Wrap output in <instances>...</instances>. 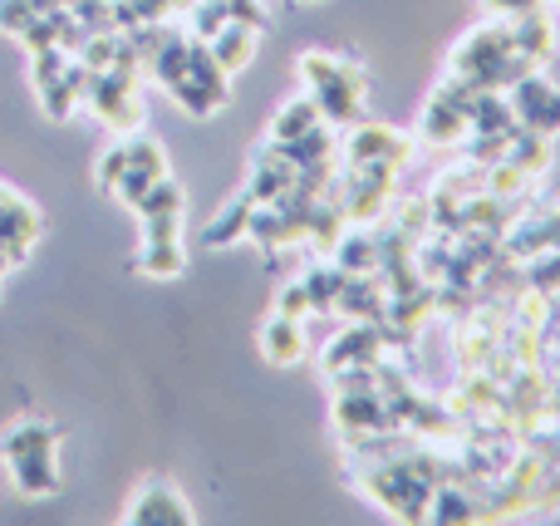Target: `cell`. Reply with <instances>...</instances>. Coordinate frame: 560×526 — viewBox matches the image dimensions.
Wrapping results in <instances>:
<instances>
[{
  "label": "cell",
  "instance_id": "19",
  "mask_svg": "<svg viewBox=\"0 0 560 526\" xmlns=\"http://www.w3.org/2000/svg\"><path fill=\"white\" fill-rule=\"evenodd\" d=\"M124 167H128V143H114L104 157H98V173H94L98 187H104V192H114L118 177H124Z\"/></svg>",
  "mask_w": 560,
  "mask_h": 526
},
{
  "label": "cell",
  "instance_id": "14",
  "mask_svg": "<svg viewBox=\"0 0 560 526\" xmlns=\"http://www.w3.org/2000/svg\"><path fill=\"white\" fill-rule=\"evenodd\" d=\"M133 266L153 281H167V276L183 271V242L177 236H143V252H138Z\"/></svg>",
  "mask_w": 560,
  "mask_h": 526
},
{
  "label": "cell",
  "instance_id": "10",
  "mask_svg": "<svg viewBox=\"0 0 560 526\" xmlns=\"http://www.w3.org/2000/svg\"><path fill=\"white\" fill-rule=\"evenodd\" d=\"M428 522H443V526H467V522H492L487 517V507L472 498V492L457 482V488H447V482H438L433 498H428Z\"/></svg>",
  "mask_w": 560,
  "mask_h": 526
},
{
  "label": "cell",
  "instance_id": "8",
  "mask_svg": "<svg viewBox=\"0 0 560 526\" xmlns=\"http://www.w3.org/2000/svg\"><path fill=\"white\" fill-rule=\"evenodd\" d=\"M35 242H39V212L25 202V197L10 192L5 202H0V256H5V266L25 261Z\"/></svg>",
  "mask_w": 560,
  "mask_h": 526
},
{
  "label": "cell",
  "instance_id": "23",
  "mask_svg": "<svg viewBox=\"0 0 560 526\" xmlns=\"http://www.w3.org/2000/svg\"><path fill=\"white\" fill-rule=\"evenodd\" d=\"M0 276H5V271H0Z\"/></svg>",
  "mask_w": 560,
  "mask_h": 526
},
{
  "label": "cell",
  "instance_id": "3",
  "mask_svg": "<svg viewBox=\"0 0 560 526\" xmlns=\"http://www.w3.org/2000/svg\"><path fill=\"white\" fill-rule=\"evenodd\" d=\"M226 79H232V74L217 65L212 45L192 35V39H187V49H183V65H177L163 84H167V94H173L192 118H207V114H217V108L226 104V94H232V89H226Z\"/></svg>",
  "mask_w": 560,
  "mask_h": 526
},
{
  "label": "cell",
  "instance_id": "5",
  "mask_svg": "<svg viewBox=\"0 0 560 526\" xmlns=\"http://www.w3.org/2000/svg\"><path fill=\"white\" fill-rule=\"evenodd\" d=\"M413 153V138H404L398 128L388 124H364L354 118L345 133V163H388V167H404V157Z\"/></svg>",
  "mask_w": 560,
  "mask_h": 526
},
{
  "label": "cell",
  "instance_id": "6",
  "mask_svg": "<svg viewBox=\"0 0 560 526\" xmlns=\"http://www.w3.org/2000/svg\"><path fill=\"white\" fill-rule=\"evenodd\" d=\"M124 143H128V167H124V177H118L114 197L133 207L158 177H167V153H163V143L148 133H133V138H124Z\"/></svg>",
  "mask_w": 560,
  "mask_h": 526
},
{
  "label": "cell",
  "instance_id": "1",
  "mask_svg": "<svg viewBox=\"0 0 560 526\" xmlns=\"http://www.w3.org/2000/svg\"><path fill=\"white\" fill-rule=\"evenodd\" d=\"M295 69L325 118L354 124V118L364 114V69H359L354 59L329 55V49H305V55L295 59Z\"/></svg>",
  "mask_w": 560,
  "mask_h": 526
},
{
  "label": "cell",
  "instance_id": "7",
  "mask_svg": "<svg viewBox=\"0 0 560 526\" xmlns=\"http://www.w3.org/2000/svg\"><path fill=\"white\" fill-rule=\"evenodd\" d=\"M124 522L128 526H192V507L167 482H143L133 492V502L124 507Z\"/></svg>",
  "mask_w": 560,
  "mask_h": 526
},
{
  "label": "cell",
  "instance_id": "9",
  "mask_svg": "<svg viewBox=\"0 0 560 526\" xmlns=\"http://www.w3.org/2000/svg\"><path fill=\"white\" fill-rule=\"evenodd\" d=\"M256 344H261V354H266V360L285 370V364H295L300 354H305V330H300V320H295V315L276 311L271 320L261 325V335H256Z\"/></svg>",
  "mask_w": 560,
  "mask_h": 526
},
{
  "label": "cell",
  "instance_id": "21",
  "mask_svg": "<svg viewBox=\"0 0 560 526\" xmlns=\"http://www.w3.org/2000/svg\"><path fill=\"white\" fill-rule=\"evenodd\" d=\"M541 0H487V10H497V15H526V10H536Z\"/></svg>",
  "mask_w": 560,
  "mask_h": 526
},
{
  "label": "cell",
  "instance_id": "13",
  "mask_svg": "<svg viewBox=\"0 0 560 526\" xmlns=\"http://www.w3.org/2000/svg\"><path fill=\"white\" fill-rule=\"evenodd\" d=\"M551 39H556V25L541 5L512 20V45H516V55H526L532 65H541V59L551 55Z\"/></svg>",
  "mask_w": 560,
  "mask_h": 526
},
{
  "label": "cell",
  "instance_id": "17",
  "mask_svg": "<svg viewBox=\"0 0 560 526\" xmlns=\"http://www.w3.org/2000/svg\"><path fill=\"white\" fill-rule=\"evenodd\" d=\"M65 0H0V30L5 35H20V30H30L39 15H49V10H59Z\"/></svg>",
  "mask_w": 560,
  "mask_h": 526
},
{
  "label": "cell",
  "instance_id": "4",
  "mask_svg": "<svg viewBox=\"0 0 560 526\" xmlns=\"http://www.w3.org/2000/svg\"><path fill=\"white\" fill-rule=\"evenodd\" d=\"M506 98H512V114H516L522 128L546 133V138L560 133V89L551 84V79H541L532 69V74H522L512 89H506Z\"/></svg>",
  "mask_w": 560,
  "mask_h": 526
},
{
  "label": "cell",
  "instance_id": "15",
  "mask_svg": "<svg viewBox=\"0 0 560 526\" xmlns=\"http://www.w3.org/2000/svg\"><path fill=\"white\" fill-rule=\"evenodd\" d=\"M133 212H138V222H153V217H183V187H177L173 177H158V183L133 202Z\"/></svg>",
  "mask_w": 560,
  "mask_h": 526
},
{
  "label": "cell",
  "instance_id": "18",
  "mask_svg": "<svg viewBox=\"0 0 560 526\" xmlns=\"http://www.w3.org/2000/svg\"><path fill=\"white\" fill-rule=\"evenodd\" d=\"M526 285H532L536 295H556L560 291V246H551V252H541V256L526 261Z\"/></svg>",
  "mask_w": 560,
  "mask_h": 526
},
{
  "label": "cell",
  "instance_id": "22",
  "mask_svg": "<svg viewBox=\"0 0 560 526\" xmlns=\"http://www.w3.org/2000/svg\"><path fill=\"white\" fill-rule=\"evenodd\" d=\"M5 197H10V187H5V183H0V202H5Z\"/></svg>",
  "mask_w": 560,
  "mask_h": 526
},
{
  "label": "cell",
  "instance_id": "12",
  "mask_svg": "<svg viewBox=\"0 0 560 526\" xmlns=\"http://www.w3.org/2000/svg\"><path fill=\"white\" fill-rule=\"evenodd\" d=\"M325 124V114H319V104L310 94H300V98H290L285 108L276 114V124H271V143L280 148H290V143H300L305 133H315V128Z\"/></svg>",
  "mask_w": 560,
  "mask_h": 526
},
{
  "label": "cell",
  "instance_id": "16",
  "mask_svg": "<svg viewBox=\"0 0 560 526\" xmlns=\"http://www.w3.org/2000/svg\"><path fill=\"white\" fill-rule=\"evenodd\" d=\"M252 207H256L252 197H236V202L226 207V212L217 217V222L202 232V242H207V246H232L236 236H246V222H252Z\"/></svg>",
  "mask_w": 560,
  "mask_h": 526
},
{
  "label": "cell",
  "instance_id": "2",
  "mask_svg": "<svg viewBox=\"0 0 560 526\" xmlns=\"http://www.w3.org/2000/svg\"><path fill=\"white\" fill-rule=\"evenodd\" d=\"M55 443L59 433L39 419L10 423L5 439H0V458H5L10 478L25 498H55L59 492V463H55Z\"/></svg>",
  "mask_w": 560,
  "mask_h": 526
},
{
  "label": "cell",
  "instance_id": "11",
  "mask_svg": "<svg viewBox=\"0 0 560 526\" xmlns=\"http://www.w3.org/2000/svg\"><path fill=\"white\" fill-rule=\"evenodd\" d=\"M212 55H217V65L226 69V74H236V69H246L256 59V25H242V20H226L222 30H217L212 39Z\"/></svg>",
  "mask_w": 560,
  "mask_h": 526
},
{
  "label": "cell",
  "instance_id": "20",
  "mask_svg": "<svg viewBox=\"0 0 560 526\" xmlns=\"http://www.w3.org/2000/svg\"><path fill=\"white\" fill-rule=\"evenodd\" d=\"M276 311L295 315V320H305V315H315V311H310V291H305V281H290V285H280V295H276Z\"/></svg>",
  "mask_w": 560,
  "mask_h": 526
}]
</instances>
